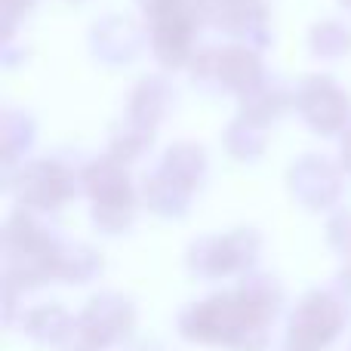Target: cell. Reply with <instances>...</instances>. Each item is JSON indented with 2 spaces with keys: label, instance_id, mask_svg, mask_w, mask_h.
Here are the masks:
<instances>
[{
  "label": "cell",
  "instance_id": "1",
  "mask_svg": "<svg viewBox=\"0 0 351 351\" xmlns=\"http://www.w3.org/2000/svg\"><path fill=\"white\" fill-rule=\"evenodd\" d=\"M278 317L256 305L247 293L225 290L191 302L179 311L176 330L185 342L204 348H228V351H268L271 327Z\"/></svg>",
  "mask_w": 351,
  "mask_h": 351
},
{
  "label": "cell",
  "instance_id": "2",
  "mask_svg": "<svg viewBox=\"0 0 351 351\" xmlns=\"http://www.w3.org/2000/svg\"><path fill=\"white\" fill-rule=\"evenodd\" d=\"M351 321L348 296L339 290H311L293 305L287 317V346L302 351H327Z\"/></svg>",
  "mask_w": 351,
  "mask_h": 351
},
{
  "label": "cell",
  "instance_id": "3",
  "mask_svg": "<svg viewBox=\"0 0 351 351\" xmlns=\"http://www.w3.org/2000/svg\"><path fill=\"white\" fill-rule=\"evenodd\" d=\"M259 253V241L250 231H237L228 237H204L191 247L188 265L197 278L204 280H219L228 274H243L256 262Z\"/></svg>",
  "mask_w": 351,
  "mask_h": 351
},
{
  "label": "cell",
  "instance_id": "4",
  "mask_svg": "<svg viewBox=\"0 0 351 351\" xmlns=\"http://www.w3.org/2000/svg\"><path fill=\"white\" fill-rule=\"evenodd\" d=\"M84 324L96 333V339L102 342V348H117L133 336L136 330V305L121 293H99L86 302V308L80 311Z\"/></svg>",
  "mask_w": 351,
  "mask_h": 351
},
{
  "label": "cell",
  "instance_id": "5",
  "mask_svg": "<svg viewBox=\"0 0 351 351\" xmlns=\"http://www.w3.org/2000/svg\"><path fill=\"white\" fill-rule=\"evenodd\" d=\"M68 324H71V315L62 308L59 302H43V305H31L22 317V333L28 336L34 346L40 348H56L65 336Z\"/></svg>",
  "mask_w": 351,
  "mask_h": 351
},
{
  "label": "cell",
  "instance_id": "6",
  "mask_svg": "<svg viewBox=\"0 0 351 351\" xmlns=\"http://www.w3.org/2000/svg\"><path fill=\"white\" fill-rule=\"evenodd\" d=\"M102 271V259L86 247H59L56 256V280L62 284H90Z\"/></svg>",
  "mask_w": 351,
  "mask_h": 351
},
{
  "label": "cell",
  "instance_id": "7",
  "mask_svg": "<svg viewBox=\"0 0 351 351\" xmlns=\"http://www.w3.org/2000/svg\"><path fill=\"white\" fill-rule=\"evenodd\" d=\"M56 351H105L102 342L96 339V333H93L90 327L84 324V317H71V324H68L65 336H62V342L56 346Z\"/></svg>",
  "mask_w": 351,
  "mask_h": 351
},
{
  "label": "cell",
  "instance_id": "8",
  "mask_svg": "<svg viewBox=\"0 0 351 351\" xmlns=\"http://www.w3.org/2000/svg\"><path fill=\"white\" fill-rule=\"evenodd\" d=\"M336 290H339L342 296H351V265L339 274V280H336Z\"/></svg>",
  "mask_w": 351,
  "mask_h": 351
},
{
  "label": "cell",
  "instance_id": "9",
  "mask_svg": "<svg viewBox=\"0 0 351 351\" xmlns=\"http://www.w3.org/2000/svg\"><path fill=\"white\" fill-rule=\"evenodd\" d=\"M123 351H167L160 342H133V346H127Z\"/></svg>",
  "mask_w": 351,
  "mask_h": 351
},
{
  "label": "cell",
  "instance_id": "10",
  "mask_svg": "<svg viewBox=\"0 0 351 351\" xmlns=\"http://www.w3.org/2000/svg\"><path fill=\"white\" fill-rule=\"evenodd\" d=\"M280 351H302V348H296V346H287V342H284V346H280Z\"/></svg>",
  "mask_w": 351,
  "mask_h": 351
},
{
  "label": "cell",
  "instance_id": "11",
  "mask_svg": "<svg viewBox=\"0 0 351 351\" xmlns=\"http://www.w3.org/2000/svg\"><path fill=\"white\" fill-rule=\"evenodd\" d=\"M348 351H351V348H348Z\"/></svg>",
  "mask_w": 351,
  "mask_h": 351
}]
</instances>
